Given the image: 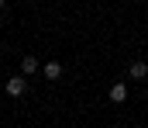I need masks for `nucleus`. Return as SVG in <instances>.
Instances as JSON below:
<instances>
[{"label":"nucleus","mask_w":148,"mask_h":128,"mask_svg":"<svg viewBox=\"0 0 148 128\" xmlns=\"http://www.w3.org/2000/svg\"><path fill=\"white\" fill-rule=\"evenodd\" d=\"M3 90H7L10 97H24V93H28V80H24V73H17V76H7Z\"/></svg>","instance_id":"f257e3e1"},{"label":"nucleus","mask_w":148,"mask_h":128,"mask_svg":"<svg viewBox=\"0 0 148 128\" xmlns=\"http://www.w3.org/2000/svg\"><path fill=\"white\" fill-rule=\"evenodd\" d=\"M127 76H131V80H148V62H145V59L127 62Z\"/></svg>","instance_id":"f03ea898"},{"label":"nucleus","mask_w":148,"mask_h":128,"mask_svg":"<svg viewBox=\"0 0 148 128\" xmlns=\"http://www.w3.org/2000/svg\"><path fill=\"white\" fill-rule=\"evenodd\" d=\"M107 97H110L114 104H124V100H127V86H124V83H110Z\"/></svg>","instance_id":"7ed1b4c3"},{"label":"nucleus","mask_w":148,"mask_h":128,"mask_svg":"<svg viewBox=\"0 0 148 128\" xmlns=\"http://www.w3.org/2000/svg\"><path fill=\"white\" fill-rule=\"evenodd\" d=\"M41 73H45V80H59V76H62V62H55V59H52V62H45V66H41Z\"/></svg>","instance_id":"20e7f679"},{"label":"nucleus","mask_w":148,"mask_h":128,"mask_svg":"<svg viewBox=\"0 0 148 128\" xmlns=\"http://www.w3.org/2000/svg\"><path fill=\"white\" fill-rule=\"evenodd\" d=\"M38 69H41V66H38L35 55H24V59H21V73H24V76H35Z\"/></svg>","instance_id":"39448f33"},{"label":"nucleus","mask_w":148,"mask_h":128,"mask_svg":"<svg viewBox=\"0 0 148 128\" xmlns=\"http://www.w3.org/2000/svg\"><path fill=\"white\" fill-rule=\"evenodd\" d=\"M0 7H7V0H0Z\"/></svg>","instance_id":"423d86ee"}]
</instances>
